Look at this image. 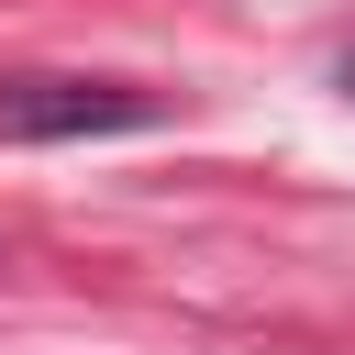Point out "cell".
<instances>
[{
	"label": "cell",
	"mask_w": 355,
	"mask_h": 355,
	"mask_svg": "<svg viewBox=\"0 0 355 355\" xmlns=\"http://www.w3.org/2000/svg\"><path fill=\"white\" fill-rule=\"evenodd\" d=\"M155 89L122 78H0V144H89V133H155Z\"/></svg>",
	"instance_id": "cell-1"
},
{
	"label": "cell",
	"mask_w": 355,
	"mask_h": 355,
	"mask_svg": "<svg viewBox=\"0 0 355 355\" xmlns=\"http://www.w3.org/2000/svg\"><path fill=\"white\" fill-rule=\"evenodd\" d=\"M333 78H344V89H355V55H344V67H333Z\"/></svg>",
	"instance_id": "cell-2"
}]
</instances>
